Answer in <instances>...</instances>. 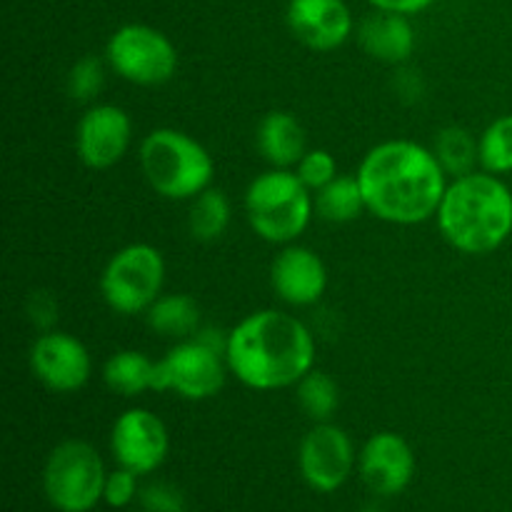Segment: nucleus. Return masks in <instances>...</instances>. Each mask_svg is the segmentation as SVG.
I'll return each instance as SVG.
<instances>
[{
	"mask_svg": "<svg viewBox=\"0 0 512 512\" xmlns=\"http://www.w3.org/2000/svg\"><path fill=\"white\" fill-rule=\"evenodd\" d=\"M145 512H185V498L168 483H153L140 493Z\"/></svg>",
	"mask_w": 512,
	"mask_h": 512,
	"instance_id": "nucleus-29",
	"label": "nucleus"
},
{
	"mask_svg": "<svg viewBox=\"0 0 512 512\" xmlns=\"http://www.w3.org/2000/svg\"><path fill=\"white\" fill-rule=\"evenodd\" d=\"M478 165L485 173H512V115H500L478 140Z\"/></svg>",
	"mask_w": 512,
	"mask_h": 512,
	"instance_id": "nucleus-24",
	"label": "nucleus"
},
{
	"mask_svg": "<svg viewBox=\"0 0 512 512\" xmlns=\"http://www.w3.org/2000/svg\"><path fill=\"white\" fill-rule=\"evenodd\" d=\"M365 210L363 190H360L358 175H338L333 183L315 193V213L323 220L335 225L353 223Z\"/></svg>",
	"mask_w": 512,
	"mask_h": 512,
	"instance_id": "nucleus-22",
	"label": "nucleus"
},
{
	"mask_svg": "<svg viewBox=\"0 0 512 512\" xmlns=\"http://www.w3.org/2000/svg\"><path fill=\"white\" fill-rule=\"evenodd\" d=\"M435 220L440 235L460 253H495L512 235V190L485 170L460 175L448 183Z\"/></svg>",
	"mask_w": 512,
	"mask_h": 512,
	"instance_id": "nucleus-3",
	"label": "nucleus"
},
{
	"mask_svg": "<svg viewBox=\"0 0 512 512\" xmlns=\"http://www.w3.org/2000/svg\"><path fill=\"white\" fill-rule=\"evenodd\" d=\"M375 10H385V13H400V15H415L423 13L433 0H368Z\"/></svg>",
	"mask_w": 512,
	"mask_h": 512,
	"instance_id": "nucleus-31",
	"label": "nucleus"
},
{
	"mask_svg": "<svg viewBox=\"0 0 512 512\" xmlns=\"http://www.w3.org/2000/svg\"><path fill=\"white\" fill-rule=\"evenodd\" d=\"M170 435L160 415L148 408H130L118 415L110 430V450L120 468L138 475L158 470L168 458Z\"/></svg>",
	"mask_w": 512,
	"mask_h": 512,
	"instance_id": "nucleus-12",
	"label": "nucleus"
},
{
	"mask_svg": "<svg viewBox=\"0 0 512 512\" xmlns=\"http://www.w3.org/2000/svg\"><path fill=\"white\" fill-rule=\"evenodd\" d=\"M415 475V453L398 433L370 435L360 450V478L380 498L400 495Z\"/></svg>",
	"mask_w": 512,
	"mask_h": 512,
	"instance_id": "nucleus-15",
	"label": "nucleus"
},
{
	"mask_svg": "<svg viewBox=\"0 0 512 512\" xmlns=\"http://www.w3.org/2000/svg\"><path fill=\"white\" fill-rule=\"evenodd\" d=\"M165 258L155 245L130 243L110 255L100 273V295L118 315L148 313L163 295Z\"/></svg>",
	"mask_w": 512,
	"mask_h": 512,
	"instance_id": "nucleus-7",
	"label": "nucleus"
},
{
	"mask_svg": "<svg viewBox=\"0 0 512 512\" xmlns=\"http://www.w3.org/2000/svg\"><path fill=\"white\" fill-rule=\"evenodd\" d=\"M358 43L380 63H405L415 50V30L408 15L375 10L360 23Z\"/></svg>",
	"mask_w": 512,
	"mask_h": 512,
	"instance_id": "nucleus-17",
	"label": "nucleus"
},
{
	"mask_svg": "<svg viewBox=\"0 0 512 512\" xmlns=\"http://www.w3.org/2000/svg\"><path fill=\"white\" fill-rule=\"evenodd\" d=\"M245 218L260 240L290 245L308 230L315 213V195L295 170L270 168L245 190Z\"/></svg>",
	"mask_w": 512,
	"mask_h": 512,
	"instance_id": "nucleus-5",
	"label": "nucleus"
},
{
	"mask_svg": "<svg viewBox=\"0 0 512 512\" xmlns=\"http://www.w3.org/2000/svg\"><path fill=\"white\" fill-rule=\"evenodd\" d=\"M288 28L305 48L330 53L353 35V13L345 0H290Z\"/></svg>",
	"mask_w": 512,
	"mask_h": 512,
	"instance_id": "nucleus-16",
	"label": "nucleus"
},
{
	"mask_svg": "<svg viewBox=\"0 0 512 512\" xmlns=\"http://www.w3.org/2000/svg\"><path fill=\"white\" fill-rule=\"evenodd\" d=\"M360 512H383L380 508H375V505H368V508H363Z\"/></svg>",
	"mask_w": 512,
	"mask_h": 512,
	"instance_id": "nucleus-32",
	"label": "nucleus"
},
{
	"mask_svg": "<svg viewBox=\"0 0 512 512\" xmlns=\"http://www.w3.org/2000/svg\"><path fill=\"white\" fill-rule=\"evenodd\" d=\"M315 353L313 330L278 308L245 315L225 338L230 375L260 393L298 385L315 368Z\"/></svg>",
	"mask_w": 512,
	"mask_h": 512,
	"instance_id": "nucleus-2",
	"label": "nucleus"
},
{
	"mask_svg": "<svg viewBox=\"0 0 512 512\" xmlns=\"http://www.w3.org/2000/svg\"><path fill=\"white\" fill-rule=\"evenodd\" d=\"M213 330H198L188 340H178L158 360V393H178L183 400H208L223 390L228 378L225 338H215Z\"/></svg>",
	"mask_w": 512,
	"mask_h": 512,
	"instance_id": "nucleus-6",
	"label": "nucleus"
},
{
	"mask_svg": "<svg viewBox=\"0 0 512 512\" xmlns=\"http://www.w3.org/2000/svg\"><path fill=\"white\" fill-rule=\"evenodd\" d=\"M103 380L113 393L123 398L158 393V360H150L140 350H118L103 365Z\"/></svg>",
	"mask_w": 512,
	"mask_h": 512,
	"instance_id": "nucleus-19",
	"label": "nucleus"
},
{
	"mask_svg": "<svg viewBox=\"0 0 512 512\" xmlns=\"http://www.w3.org/2000/svg\"><path fill=\"white\" fill-rule=\"evenodd\" d=\"M435 155L443 163L445 173L460 178V175L473 173V165L478 163V143L468 130L445 128L443 133H438Z\"/></svg>",
	"mask_w": 512,
	"mask_h": 512,
	"instance_id": "nucleus-25",
	"label": "nucleus"
},
{
	"mask_svg": "<svg viewBox=\"0 0 512 512\" xmlns=\"http://www.w3.org/2000/svg\"><path fill=\"white\" fill-rule=\"evenodd\" d=\"M298 403L300 408L313 418L315 423H328L340 408V388L328 373L313 368L298 385Z\"/></svg>",
	"mask_w": 512,
	"mask_h": 512,
	"instance_id": "nucleus-23",
	"label": "nucleus"
},
{
	"mask_svg": "<svg viewBox=\"0 0 512 512\" xmlns=\"http://www.w3.org/2000/svg\"><path fill=\"white\" fill-rule=\"evenodd\" d=\"M35 380L60 395L78 393L93 375V358L83 340L65 330H45L35 338L28 355Z\"/></svg>",
	"mask_w": 512,
	"mask_h": 512,
	"instance_id": "nucleus-10",
	"label": "nucleus"
},
{
	"mask_svg": "<svg viewBox=\"0 0 512 512\" xmlns=\"http://www.w3.org/2000/svg\"><path fill=\"white\" fill-rule=\"evenodd\" d=\"M133 140V120L120 105L95 103L80 115L75 150L85 168L108 170L125 158Z\"/></svg>",
	"mask_w": 512,
	"mask_h": 512,
	"instance_id": "nucleus-13",
	"label": "nucleus"
},
{
	"mask_svg": "<svg viewBox=\"0 0 512 512\" xmlns=\"http://www.w3.org/2000/svg\"><path fill=\"white\" fill-rule=\"evenodd\" d=\"M365 210L390 225H418L438 215L448 173L435 150L415 140H385L360 160Z\"/></svg>",
	"mask_w": 512,
	"mask_h": 512,
	"instance_id": "nucleus-1",
	"label": "nucleus"
},
{
	"mask_svg": "<svg viewBox=\"0 0 512 512\" xmlns=\"http://www.w3.org/2000/svg\"><path fill=\"white\" fill-rule=\"evenodd\" d=\"M233 220V208L223 190L208 188L190 200L188 230L200 243H215L223 238Z\"/></svg>",
	"mask_w": 512,
	"mask_h": 512,
	"instance_id": "nucleus-21",
	"label": "nucleus"
},
{
	"mask_svg": "<svg viewBox=\"0 0 512 512\" xmlns=\"http://www.w3.org/2000/svg\"><path fill=\"white\" fill-rule=\"evenodd\" d=\"M105 85V65L95 55L75 60L73 68L68 70V95L75 103H90L98 98Z\"/></svg>",
	"mask_w": 512,
	"mask_h": 512,
	"instance_id": "nucleus-26",
	"label": "nucleus"
},
{
	"mask_svg": "<svg viewBox=\"0 0 512 512\" xmlns=\"http://www.w3.org/2000/svg\"><path fill=\"white\" fill-rule=\"evenodd\" d=\"M293 170L313 193H318L320 188H325V185L338 178V160L333 158L330 150L313 148L300 158V163Z\"/></svg>",
	"mask_w": 512,
	"mask_h": 512,
	"instance_id": "nucleus-27",
	"label": "nucleus"
},
{
	"mask_svg": "<svg viewBox=\"0 0 512 512\" xmlns=\"http://www.w3.org/2000/svg\"><path fill=\"white\" fill-rule=\"evenodd\" d=\"M145 318H148L150 330L175 340L193 338V335H198V330L203 328L200 305L195 303V298L183 293L160 295V298L150 305Z\"/></svg>",
	"mask_w": 512,
	"mask_h": 512,
	"instance_id": "nucleus-20",
	"label": "nucleus"
},
{
	"mask_svg": "<svg viewBox=\"0 0 512 512\" xmlns=\"http://www.w3.org/2000/svg\"><path fill=\"white\" fill-rule=\"evenodd\" d=\"M258 153L263 155L270 168L293 170L308 153V140L300 120L288 110H270L263 115L255 133Z\"/></svg>",
	"mask_w": 512,
	"mask_h": 512,
	"instance_id": "nucleus-18",
	"label": "nucleus"
},
{
	"mask_svg": "<svg viewBox=\"0 0 512 512\" xmlns=\"http://www.w3.org/2000/svg\"><path fill=\"white\" fill-rule=\"evenodd\" d=\"M300 475L318 493H335L343 488L355 465V448L350 435L335 423H315L300 440Z\"/></svg>",
	"mask_w": 512,
	"mask_h": 512,
	"instance_id": "nucleus-11",
	"label": "nucleus"
},
{
	"mask_svg": "<svg viewBox=\"0 0 512 512\" xmlns=\"http://www.w3.org/2000/svg\"><path fill=\"white\" fill-rule=\"evenodd\" d=\"M270 285L283 303L293 308H310L328 290V268L308 245H283L270 265Z\"/></svg>",
	"mask_w": 512,
	"mask_h": 512,
	"instance_id": "nucleus-14",
	"label": "nucleus"
},
{
	"mask_svg": "<svg viewBox=\"0 0 512 512\" xmlns=\"http://www.w3.org/2000/svg\"><path fill=\"white\" fill-rule=\"evenodd\" d=\"M103 458L85 440H63L50 450L43 468V488L60 512H88L103 498Z\"/></svg>",
	"mask_w": 512,
	"mask_h": 512,
	"instance_id": "nucleus-8",
	"label": "nucleus"
},
{
	"mask_svg": "<svg viewBox=\"0 0 512 512\" xmlns=\"http://www.w3.org/2000/svg\"><path fill=\"white\" fill-rule=\"evenodd\" d=\"M105 60L115 75L133 85L155 88L178 73V50L163 30L128 23L115 30L105 48Z\"/></svg>",
	"mask_w": 512,
	"mask_h": 512,
	"instance_id": "nucleus-9",
	"label": "nucleus"
},
{
	"mask_svg": "<svg viewBox=\"0 0 512 512\" xmlns=\"http://www.w3.org/2000/svg\"><path fill=\"white\" fill-rule=\"evenodd\" d=\"M135 495H138V473L128 468H118L108 473L103 500L110 508H125L128 503H133Z\"/></svg>",
	"mask_w": 512,
	"mask_h": 512,
	"instance_id": "nucleus-28",
	"label": "nucleus"
},
{
	"mask_svg": "<svg viewBox=\"0 0 512 512\" xmlns=\"http://www.w3.org/2000/svg\"><path fill=\"white\" fill-rule=\"evenodd\" d=\"M138 160L150 188L165 200H193L213 183V155L178 128L150 130L140 143Z\"/></svg>",
	"mask_w": 512,
	"mask_h": 512,
	"instance_id": "nucleus-4",
	"label": "nucleus"
},
{
	"mask_svg": "<svg viewBox=\"0 0 512 512\" xmlns=\"http://www.w3.org/2000/svg\"><path fill=\"white\" fill-rule=\"evenodd\" d=\"M25 310H28L30 323H33L40 333H45V330H55V320H58V300H55L53 293H45V290L33 293Z\"/></svg>",
	"mask_w": 512,
	"mask_h": 512,
	"instance_id": "nucleus-30",
	"label": "nucleus"
}]
</instances>
